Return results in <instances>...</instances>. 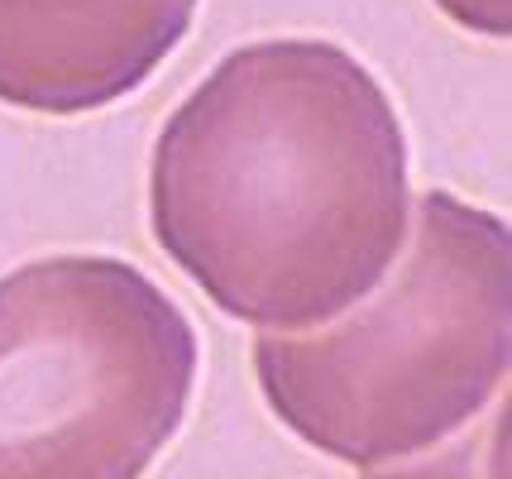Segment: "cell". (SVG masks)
<instances>
[{"label": "cell", "instance_id": "6da1fadb", "mask_svg": "<svg viewBox=\"0 0 512 479\" xmlns=\"http://www.w3.org/2000/svg\"><path fill=\"white\" fill-rule=\"evenodd\" d=\"M149 226L225 317L264 331L326 326L402 250V120L350 48H235L158 135Z\"/></svg>", "mask_w": 512, "mask_h": 479}, {"label": "cell", "instance_id": "7a4b0ae2", "mask_svg": "<svg viewBox=\"0 0 512 479\" xmlns=\"http://www.w3.org/2000/svg\"><path fill=\"white\" fill-rule=\"evenodd\" d=\"M254 379L288 432L359 470L465 432L508 388V226L426 192L393 278L331 326L259 331Z\"/></svg>", "mask_w": 512, "mask_h": 479}, {"label": "cell", "instance_id": "3957f363", "mask_svg": "<svg viewBox=\"0 0 512 479\" xmlns=\"http://www.w3.org/2000/svg\"><path fill=\"white\" fill-rule=\"evenodd\" d=\"M197 331L144 269L53 254L0 278V479H144L197 384Z\"/></svg>", "mask_w": 512, "mask_h": 479}, {"label": "cell", "instance_id": "277c9868", "mask_svg": "<svg viewBox=\"0 0 512 479\" xmlns=\"http://www.w3.org/2000/svg\"><path fill=\"white\" fill-rule=\"evenodd\" d=\"M197 0H0V101L82 115L130 96L182 44Z\"/></svg>", "mask_w": 512, "mask_h": 479}, {"label": "cell", "instance_id": "5b68a950", "mask_svg": "<svg viewBox=\"0 0 512 479\" xmlns=\"http://www.w3.org/2000/svg\"><path fill=\"white\" fill-rule=\"evenodd\" d=\"M364 479H508V388L465 436H446L412 465H374Z\"/></svg>", "mask_w": 512, "mask_h": 479}, {"label": "cell", "instance_id": "8992f818", "mask_svg": "<svg viewBox=\"0 0 512 479\" xmlns=\"http://www.w3.org/2000/svg\"><path fill=\"white\" fill-rule=\"evenodd\" d=\"M455 24L465 29H479V34H493V39H508V20L512 5L508 0H436Z\"/></svg>", "mask_w": 512, "mask_h": 479}]
</instances>
